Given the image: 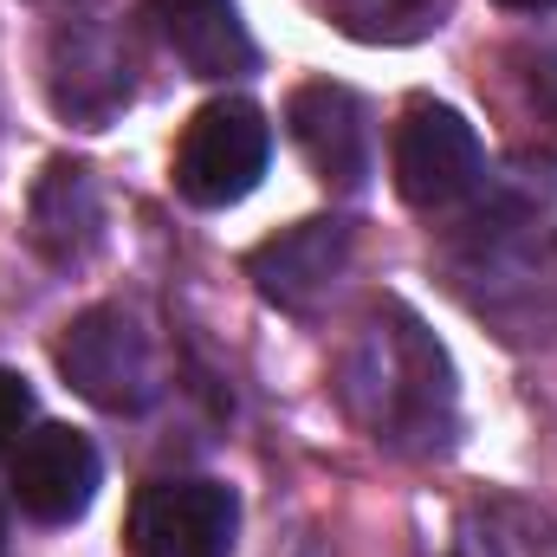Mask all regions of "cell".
I'll return each mask as SVG.
<instances>
[{"instance_id":"1","label":"cell","mask_w":557,"mask_h":557,"mask_svg":"<svg viewBox=\"0 0 557 557\" xmlns=\"http://www.w3.org/2000/svg\"><path fill=\"white\" fill-rule=\"evenodd\" d=\"M337 396L350 421L389 454H447L454 441V363L409 305L383 298L357 324L337 363Z\"/></svg>"},{"instance_id":"14","label":"cell","mask_w":557,"mask_h":557,"mask_svg":"<svg viewBox=\"0 0 557 557\" xmlns=\"http://www.w3.org/2000/svg\"><path fill=\"white\" fill-rule=\"evenodd\" d=\"M311 7L363 46H403L441 26V0H311Z\"/></svg>"},{"instance_id":"5","label":"cell","mask_w":557,"mask_h":557,"mask_svg":"<svg viewBox=\"0 0 557 557\" xmlns=\"http://www.w3.org/2000/svg\"><path fill=\"white\" fill-rule=\"evenodd\" d=\"M396 188L421 214H447L467 208L486 188V149L480 131L454 111V104H409L403 131H396Z\"/></svg>"},{"instance_id":"13","label":"cell","mask_w":557,"mask_h":557,"mask_svg":"<svg viewBox=\"0 0 557 557\" xmlns=\"http://www.w3.org/2000/svg\"><path fill=\"white\" fill-rule=\"evenodd\" d=\"M460 557H557V519L525 499H480L460 519Z\"/></svg>"},{"instance_id":"11","label":"cell","mask_w":557,"mask_h":557,"mask_svg":"<svg viewBox=\"0 0 557 557\" xmlns=\"http://www.w3.org/2000/svg\"><path fill=\"white\" fill-rule=\"evenodd\" d=\"M26 234L52 267H85L91 260V247L104 240V201H98V182H91L85 162H52L39 175L33 208H26Z\"/></svg>"},{"instance_id":"9","label":"cell","mask_w":557,"mask_h":557,"mask_svg":"<svg viewBox=\"0 0 557 557\" xmlns=\"http://www.w3.org/2000/svg\"><path fill=\"white\" fill-rule=\"evenodd\" d=\"M350 267V227L344 221H298L273 234L267 247H253L247 273L260 285V298L278 311H318L331 298V285Z\"/></svg>"},{"instance_id":"6","label":"cell","mask_w":557,"mask_h":557,"mask_svg":"<svg viewBox=\"0 0 557 557\" xmlns=\"http://www.w3.org/2000/svg\"><path fill=\"white\" fill-rule=\"evenodd\" d=\"M46 85H52V104L59 117L85 124V131H104L131 91H137V52L131 39L98 20V13H78V20H59L52 33V52H46Z\"/></svg>"},{"instance_id":"17","label":"cell","mask_w":557,"mask_h":557,"mask_svg":"<svg viewBox=\"0 0 557 557\" xmlns=\"http://www.w3.org/2000/svg\"><path fill=\"white\" fill-rule=\"evenodd\" d=\"M0 552H7V525H0Z\"/></svg>"},{"instance_id":"10","label":"cell","mask_w":557,"mask_h":557,"mask_svg":"<svg viewBox=\"0 0 557 557\" xmlns=\"http://www.w3.org/2000/svg\"><path fill=\"white\" fill-rule=\"evenodd\" d=\"M285 124H292V143L305 149V162L318 169V182H331L344 195L363 188V175H370V124H363L357 91L305 85V91H292Z\"/></svg>"},{"instance_id":"12","label":"cell","mask_w":557,"mask_h":557,"mask_svg":"<svg viewBox=\"0 0 557 557\" xmlns=\"http://www.w3.org/2000/svg\"><path fill=\"white\" fill-rule=\"evenodd\" d=\"M149 26L195 78H240L260 59L234 0H149Z\"/></svg>"},{"instance_id":"16","label":"cell","mask_w":557,"mask_h":557,"mask_svg":"<svg viewBox=\"0 0 557 557\" xmlns=\"http://www.w3.org/2000/svg\"><path fill=\"white\" fill-rule=\"evenodd\" d=\"M499 7H519V13H545V7H557V0H499Z\"/></svg>"},{"instance_id":"8","label":"cell","mask_w":557,"mask_h":557,"mask_svg":"<svg viewBox=\"0 0 557 557\" xmlns=\"http://www.w3.org/2000/svg\"><path fill=\"white\" fill-rule=\"evenodd\" d=\"M98 480H104L98 447H91L78 428H65V421H46V428L20 434V447H13V460H7V486H13V499H20V512L39 519V525H72V519H85L91 499H98Z\"/></svg>"},{"instance_id":"2","label":"cell","mask_w":557,"mask_h":557,"mask_svg":"<svg viewBox=\"0 0 557 557\" xmlns=\"http://www.w3.org/2000/svg\"><path fill=\"white\" fill-rule=\"evenodd\" d=\"M454 273L480 311H493V318L519 324V337H532V324L552 318L545 292H557V221H545L532 201L480 208L467 221V247H460Z\"/></svg>"},{"instance_id":"4","label":"cell","mask_w":557,"mask_h":557,"mask_svg":"<svg viewBox=\"0 0 557 557\" xmlns=\"http://www.w3.org/2000/svg\"><path fill=\"white\" fill-rule=\"evenodd\" d=\"M267 162H273V124H267V111L247 104V98H214L182 131L175 188L195 208H234V201H247L260 188Z\"/></svg>"},{"instance_id":"3","label":"cell","mask_w":557,"mask_h":557,"mask_svg":"<svg viewBox=\"0 0 557 557\" xmlns=\"http://www.w3.org/2000/svg\"><path fill=\"white\" fill-rule=\"evenodd\" d=\"M59 370L85 403H98L111 416H137L162 389L156 337L124 305H91L85 318H72V331L59 337Z\"/></svg>"},{"instance_id":"15","label":"cell","mask_w":557,"mask_h":557,"mask_svg":"<svg viewBox=\"0 0 557 557\" xmlns=\"http://www.w3.org/2000/svg\"><path fill=\"white\" fill-rule=\"evenodd\" d=\"M26 416H33V389H26L13 370H0V447L26 428Z\"/></svg>"},{"instance_id":"7","label":"cell","mask_w":557,"mask_h":557,"mask_svg":"<svg viewBox=\"0 0 557 557\" xmlns=\"http://www.w3.org/2000/svg\"><path fill=\"white\" fill-rule=\"evenodd\" d=\"M240 532V499L221 480H156L131 506L137 557H227Z\"/></svg>"}]
</instances>
